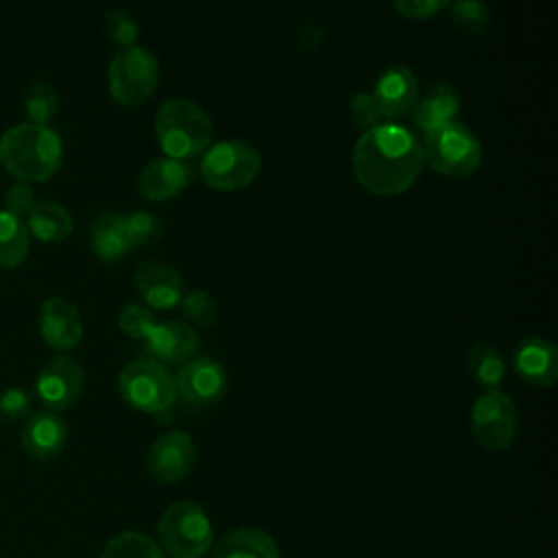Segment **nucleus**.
I'll list each match as a JSON object with an SVG mask.
<instances>
[{"label":"nucleus","mask_w":558,"mask_h":558,"mask_svg":"<svg viewBox=\"0 0 558 558\" xmlns=\"http://www.w3.org/2000/svg\"><path fill=\"white\" fill-rule=\"evenodd\" d=\"M105 31L111 37V41H116L120 48L135 46V41L140 37L137 22L126 11H122V9H113V11L107 13Z\"/></svg>","instance_id":"nucleus-33"},{"label":"nucleus","mask_w":558,"mask_h":558,"mask_svg":"<svg viewBox=\"0 0 558 558\" xmlns=\"http://www.w3.org/2000/svg\"><path fill=\"white\" fill-rule=\"evenodd\" d=\"M107 83L111 98L122 107H137L150 100L159 85L157 59L140 48H122L109 63Z\"/></svg>","instance_id":"nucleus-8"},{"label":"nucleus","mask_w":558,"mask_h":558,"mask_svg":"<svg viewBox=\"0 0 558 558\" xmlns=\"http://www.w3.org/2000/svg\"><path fill=\"white\" fill-rule=\"evenodd\" d=\"M33 414V399L22 388H7L0 392V423H20Z\"/></svg>","instance_id":"nucleus-32"},{"label":"nucleus","mask_w":558,"mask_h":558,"mask_svg":"<svg viewBox=\"0 0 558 558\" xmlns=\"http://www.w3.org/2000/svg\"><path fill=\"white\" fill-rule=\"evenodd\" d=\"M449 15L458 31L466 35H477L488 26V7L480 0H453L449 2Z\"/></svg>","instance_id":"nucleus-28"},{"label":"nucleus","mask_w":558,"mask_h":558,"mask_svg":"<svg viewBox=\"0 0 558 558\" xmlns=\"http://www.w3.org/2000/svg\"><path fill=\"white\" fill-rule=\"evenodd\" d=\"M512 366L525 384L549 388L558 377V349L541 336L523 338L512 353Z\"/></svg>","instance_id":"nucleus-15"},{"label":"nucleus","mask_w":558,"mask_h":558,"mask_svg":"<svg viewBox=\"0 0 558 558\" xmlns=\"http://www.w3.org/2000/svg\"><path fill=\"white\" fill-rule=\"evenodd\" d=\"M211 558H281L277 541L259 527H233L225 532L214 549Z\"/></svg>","instance_id":"nucleus-20"},{"label":"nucleus","mask_w":558,"mask_h":558,"mask_svg":"<svg viewBox=\"0 0 558 558\" xmlns=\"http://www.w3.org/2000/svg\"><path fill=\"white\" fill-rule=\"evenodd\" d=\"M135 288L153 310H172L181 303L183 279L177 268L163 262H144L135 270Z\"/></svg>","instance_id":"nucleus-18"},{"label":"nucleus","mask_w":558,"mask_h":558,"mask_svg":"<svg viewBox=\"0 0 558 558\" xmlns=\"http://www.w3.org/2000/svg\"><path fill=\"white\" fill-rule=\"evenodd\" d=\"M157 545L170 558H203L214 545L207 512L196 501L170 504L157 523Z\"/></svg>","instance_id":"nucleus-4"},{"label":"nucleus","mask_w":558,"mask_h":558,"mask_svg":"<svg viewBox=\"0 0 558 558\" xmlns=\"http://www.w3.org/2000/svg\"><path fill=\"white\" fill-rule=\"evenodd\" d=\"M211 120L192 100L172 98L155 116V137L166 157L194 159L211 146Z\"/></svg>","instance_id":"nucleus-3"},{"label":"nucleus","mask_w":558,"mask_h":558,"mask_svg":"<svg viewBox=\"0 0 558 558\" xmlns=\"http://www.w3.org/2000/svg\"><path fill=\"white\" fill-rule=\"evenodd\" d=\"M92 248L105 262H116L131 253V242L124 229L122 214H102L92 227Z\"/></svg>","instance_id":"nucleus-23"},{"label":"nucleus","mask_w":558,"mask_h":558,"mask_svg":"<svg viewBox=\"0 0 558 558\" xmlns=\"http://www.w3.org/2000/svg\"><path fill=\"white\" fill-rule=\"evenodd\" d=\"M194 181V170L190 163L161 157L148 161L137 177V192L146 201L163 203L179 196Z\"/></svg>","instance_id":"nucleus-14"},{"label":"nucleus","mask_w":558,"mask_h":558,"mask_svg":"<svg viewBox=\"0 0 558 558\" xmlns=\"http://www.w3.org/2000/svg\"><path fill=\"white\" fill-rule=\"evenodd\" d=\"M357 183L377 196H397L414 185L423 170L418 137L399 122H381L360 135L353 148Z\"/></svg>","instance_id":"nucleus-1"},{"label":"nucleus","mask_w":558,"mask_h":558,"mask_svg":"<svg viewBox=\"0 0 558 558\" xmlns=\"http://www.w3.org/2000/svg\"><path fill=\"white\" fill-rule=\"evenodd\" d=\"M24 111L33 124H48L59 111V96L48 83H33L24 94Z\"/></svg>","instance_id":"nucleus-27"},{"label":"nucleus","mask_w":558,"mask_h":558,"mask_svg":"<svg viewBox=\"0 0 558 558\" xmlns=\"http://www.w3.org/2000/svg\"><path fill=\"white\" fill-rule=\"evenodd\" d=\"M118 325L120 329L133 338V340H146L148 333L153 331V327L157 325V318L155 314L146 307V305H140V303H129L120 310L118 314Z\"/></svg>","instance_id":"nucleus-29"},{"label":"nucleus","mask_w":558,"mask_h":558,"mask_svg":"<svg viewBox=\"0 0 558 558\" xmlns=\"http://www.w3.org/2000/svg\"><path fill=\"white\" fill-rule=\"evenodd\" d=\"M423 161L442 177L466 179L482 163L480 140L460 122H449L440 129L423 133Z\"/></svg>","instance_id":"nucleus-6"},{"label":"nucleus","mask_w":558,"mask_h":558,"mask_svg":"<svg viewBox=\"0 0 558 558\" xmlns=\"http://www.w3.org/2000/svg\"><path fill=\"white\" fill-rule=\"evenodd\" d=\"M460 111V96L449 83H436L425 96H421L412 109V122L429 133L449 122H456Z\"/></svg>","instance_id":"nucleus-21"},{"label":"nucleus","mask_w":558,"mask_h":558,"mask_svg":"<svg viewBox=\"0 0 558 558\" xmlns=\"http://www.w3.org/2000/svg\"><path fill=\"white\" fill-rule=\"evenodd\" d=\"M466 368L475 384H480L484 390H499L506 377V362L501 353L488 342H475L469 349Z\"/></svg>","instance_id":"nucleus-24"},{"label":"nucleus","mask_w":558,"mask_h":558,"mask_svg":"<svg viewBox=\"0 0 558 558\" xmlns=\"http://www.w3.org/2000/svg\"><path fill=\"white\" fill-rule=\"evenodd\" d=\"M100 558H163V551L155 538L135 530H124L107 541Z\"/></svg>","instance_id":"nucleus-26"},{"label":"nucleus","mask_w":558,"mask_h":558,"mask_svg":"<svg viewBox=\"0 0 558 558\" xmlns=\"http://www.w3.org/2000/svg\"><path fill=\"white\" fill-rule=\"evenodd\" d=\"M181 310L185 318L203 327H211L218 320V305L205 290H192L190 294L181 296Z\"/></svg>","instance_id":"nucleus-31"},{"label":"nucleus","mask_w":558,"mask_h":558,"mask_svg":"<svg viewBox=\"0 0 558 558\" xmlns=\"http://www.w3.org/2000/svg\"><path fill=\"white\" fill-rule=\"evenodd\" d=\"M471 432L488 451H506L519 432V410L501 390H486L471 408Z\"/></svg>","instance_id":"nucleus-9"},{"label":"nucleus","mask_w":558,"mask_h":558,"mask_svg":"<svg viewBox=\"0 0 558 558\" xmlns=\"http://www.w3.org/2000/svg\"><path fill=\"white\" fill-rule=\"evenodd\" d=\"M124 229L131 246H144L161 235V222L150 211H133L124 216Z\"/></svg>","instance_id":"nucleus-30"},{"label":"nucleus","mask_w":558,"mask_h":558,"mask_svg":"<svg viewBox=\"0 0 558 558\" xmlns=\"http://www.w3.org/2000/svg\"><path fill=\"white\" fill-rule=\"evenodd\" d=\"M35 192L28 183H15L7 190L4 196V211L13 214L20 220H26V216L31 214L33 205H35Z\"/></svg>","instance_id":"nucleus-36"},{"label":"nucleus","mask_w":558,"mask_h":558,"mask_svg":"<svg viewBox=\"0 0 558 558\" xmlns=\"http://www.w3.org/2000/svg\"><path fill=\"white\" fill-rule=\"evenodd\" d=\"M349 113H351V120L357 129L362 131H368L377 124H381V111H379V105L375 100V96L371 92H360L355 94L351 100H349Z\"/></svg>","instance_id":"nucleus-34"},{"label":"nucleus","mask_w":558,"mask_h":558,"mask_svg":"<svg viewBox=\"0 0 558 558\" xmlns=\"http://www.w3.org/2000/svg\"><path fill=\"white\" fill-rule=\"evenodd\" d=\"M28 235L41 242H63L72 235L74 222L70 211L54 201H37L24 220Z\"/></svg>","instance_id":"nucleus-22"},{"label":"nucleus","mask_w":558,"mask_h":558,"mask_svg":"<svg viewBox=\"0 0 558 558\" xmlns=\"http://www.w3.org/2000/svg\"><path fill=\"white\" fill-rule=\"evenodd\" d=\"M37 325L41 340L59 353L72 351L83 340L81 314L63 296H50L41 303Z\"/></svg>","instance_id":"nucleus-13"},{"label":"nucleus","mask_w":558,"mask_h":558,"mask_svg":"<svg viewBox=\"0 0 558 558\" xmlns=\"http://www.w3.org/2000/svg\"><path fill=\"white\" fill-rule=\"evenodd\" d=\"M449 2L451 0H392V7L408 20H427L447 9Z\"/></svg>","instance_id":"nucleus-35"},{"label":"nucleus","mask_w":558,"mask_h":558,"mask_svg":"<svg viewBox=\"0 0 558 558\" xmlns=\"http://www.w3.org/2000/svg\"><path fill=\"white\" fill-rule=\"evenodd\" d=\"M83 386H85L83 364L76 357L65 353L52 357L35 379L37 399L50 412H63L72 408L81 399Z\"/></svg>","instance_id":"nucleus-10"},{"label":"nucleus","mask_w":558,"mask_h":558,"mask_svg":"<svg viewBox=\"0 0 558 558\" xmlns=\"http://www.w3.org/2000/svg\"><path fill=\"white\" fill-rule=\"evenodd\" d=\"M146 355L161 364H185L198 351L196 331L181 320L157 323L144 340Z\"/></svg>","instance_id":"nucleus-19"},{"label":"nucleus","mask_w":558,"mask_h":558,"mask_svg":"<svg viewBox=\"0 0 558 558\" xmlns=\"http://www.w3.org/2000/svg\"><path fill=\"white\" fill-rule=\"evenodd\" d=\"M196 464L194 440L185 432H168L153 440L146 453L148 475L161 484L185 480Z\"/></svg>","instance_id":"nucleus-12"},{"label":"nucleus","mask_w":558,"mask_h":558,"mask_svg":"<svg viewBox=\"0 0 558 558\" xmlns=\"http://www.w3.org/2000/svg\"><path fill=\"white\" fill-rule=\"evenodd\" d=\"M262 170L259 153L240 140L211 144L201 159V179L218 192L246 190Z\"/></svg>","instance_id":"nucleus-7"},{"label":"nucleus","mask_w":558,"mask_h":558,"mask_svg":"<svg viewBox=\"0 0 558 558\" xmlns=\"http://www.w3.org/2000/svg\"><path fill=\"white\" fill-rule=\"evenodd\" d=\"M63 161V142L48 124H15L0 137V163L17 183H44Z\"/></svg>","instance_id":"nucleus-2"},{"label":"nucleus","mask_w":558,"mask_h":558,"mask_svg":"<svg viewBox=\"0 0 558 558\" xmlns=\"http://www.w3.org/2000/svg\"><path fill=\"white\" fill-rule=\"evenodd\" d=\"M174 381L177 395L192 405L218 403L229 386L225 366L209 355L192 357L185 364H181L179 373L174 375Z\"/></svg>","instance_id":"nucleus-11"},{"label":"nucleus","mask_w":558,"mask_h":558,"mask_svg":"<svg viewBox=\"0 0 558 558\" xmlns=\"http://www.w3.org/2000/svg\"><path fill=\"white\" fill-rule=\"evenodd\" d=\"M65 442H68V425L57 412L41 410L31 414L24 421L20 445L28 458L39 462L52 460L63 451Z\"/></svg>","instance_id":"nucleus-16"},{"label":"nucleus","mask_w":558,"mask_h":558,"mask_svg":"<svg viewBox=\"0 0 558 558\" xmlns=\"http://www.w3.org/2000/svg\"><path fill=\"white\" fill-rule=\"evenodd\" d=\"M118 392L133 410L146 414H163L179 399L174 373L148 355L129 362L120 371Z\"/></svg>","instance_id":"nucleus-5"},{"label":"nucleus","mask_w":558,"mask_h":558,"mask_svg":"<svg viewBox=\"0 0 558 558\" xmlns=\"http://www.w3.org/2000/svg\"><path fill=\"white\" fill-rule=\"evenodd\" d=\"M31 235L24 220L0 209V268H15L28 257Z\"/></svg>","instance_id":"nucleus-25"},{"label":"nucleus","mask_w":558,"mask_h":558,"mask_svg":"<svg viewBox=\"0 0 558 558\" xmlns=\"http://www.w3.org/2000/svg\"><path fill=\"white\" fill-rule=\"evenodd\" d=\"M371 94L379 105L381 118L392 122L397 118L412 113L418 100V78L410 68L392 65L379 76Z\"/></svg>","instance_id":"nucleus-17"}]
</instances>
